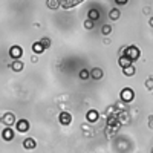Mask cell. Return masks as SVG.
<instances>
[{"label":"cell","instance_id":"cell-26","mask_svg":"<svg viewBox=\"0 0 153 153\" xmlns=\"http://www.w3.org/2000/svg\"><path fill=\"white\" fill-rule=\"evenodd\" d=\"M31 61H34V63H37V61H38V58H37L35 55H32V58H31Z\"/></svg>","mask_w":153,"mask_h":153},{"label":"cell","instance_id":"cell-4","mask_svg":"<svg viewBox=\"0 0 153 153\" xmlns=\"http://www.w3.org/2000/svg\"><path fill=\"white\" fill-rule=\"evenodd\" d=\"M58 121H60V124H63V126H69V124L72 123V115H71L69 112H61V113L58 115Z\"/></svg>","mask_w":153,"mask_h":153},{"label":"cell","instance_id":"cell-24","mask_svg":"<svg viewBox=\"0 0 153 153\" xmlns=\"http://www.w3.org/2000/svg\"><path fill=\"white\" fill-rule=\"evenodd\" d=\"M117 5H127V0H115Z\"/></svg>","mask_w":153,"mask_h":153},{"label":"cell","instance_id":"cell-8","mask_svg":"<svg viewBox=\"0 0 153 153\" xmlns=\"http://www.w3.org/2000/svg\"><path fill=\"white\" fill-rule=\"evenodd\" d=\"M86 118H87L89 123H97L98 118H100V113H98V110H94V109H92V110H89V112H87Z\"/></svg>","mask_w":153,"mask_h":153},{"label":"cell","instance_id":"cell-17","mask_svg":"<svg viewBox=\"0 0 153 153\" xmlns=\"http://www.w3.org/2000/svg\"><path fill=\"white\" fill-rule=\"evenodd\" d=\"M76 5H80V0H76V2H60V6H63V8H72Z\"/></svg>","mask_w":153,"mask_h":153},{"label":"cell","instance_id":"cell-20","mask_svg":"<svg viewBox=\"0 0 153 153\" xmlns=\"http://www.w3.org/2000/svg\"><path fill=\"white\" fill-rule=\"evenodd\" d=\"M40 45H42L45 49H49V46H51V40H49L48 37H43L42 40H40Z\"/></svg>","mask_w":153,"mask_h":153},{"label":"cell","instance_id":"cell-18","mask_svg":"<svg viewBox=\"0 0 153 153\" xmlns=\"http://www.w3.org/2000/svg\"><path fill=\"white\" fill-rule=\"evenodd\" d=\"M46 6L51 8V9H57L60 6V2H57V0H48L46 2Z\"/></svg>","mask_w":153,"mask_h":153},{"label":"cell","instance_id":"cell-1","mask_svg":"<svg viewBox=\"0 0 153 153\" xmlns=\"http://www.w3.org/2000/svg\"><path fill=\"white\" fill-rule=\"evenodd\" d=\"M124 55L133 63V61H136V60L139 58V55H141V51H139L138 46L132 45V46H129V48H126V54H124Z\"/></svg>","mask_w":153,"mask_h":153},{"label":"cell","instance_id":"cell-12","mask_svg":"<svg viewBox=\"0 0 153 153\" xmlns=\"http://www.w3.org/2000/svg\"><path fill=\"white\" fill-rule=\"evenodd\" d=\"M87 17H89V20H91V22H94V20H98V19H100V11L92 8L91 11L87 12Z\"/></svg>","mask_w":153,"mask_h":153},{"label":"cell","instance_id":"cell-5","mask_svg":"<svg viewBox=\"0 0 153 153\" xmlns=\"http://www.w3.org/2000/svg\"><path fill=\"white\" fill-rule=\"evenodd\" d=\"M16 126H17V130L19 132H22V133H25V132H28L29 130V121L28 120H19L17 123H16Z\"/></svg>","mask_w":153,"mask_h":153},{"label":"cell","instance_id":"cell-16","mask_svg":"<svg viewBox=\"0 0 153 153\" xmlns=\"http://www.w3.org/2000/svg\"><path fill=\"white\" fill-rule=\"evenodd\" d=\"M123 72H124V75H126V76H133V75L136 74V69H135V66L132 65V66H129V68L123 69Z\"/></svg>","mask_w":153,"mask_h":153},{"label":"cell","instance_id":"cell-11","mask_svg":"<svg viewBox=\"0 0 153 153\" xmlns=\"http://www.w3.org/2000/svg\"><path fill=\"white\" fill-rule=\"evenodd\" d=\"M91 76L94 80H101L103 78V69H100V68H94L91 71Z\"/></svg>","mask_w":153,"mask_h":153},{"label":"cell","instance_id":"cell-7","mask_svg":"<svg viewBox=\"0 0 153 153\" xmlns=\"http://www.w3.org/2000/svg\"><path fill=\"white\" fill-rule=\"evenodd\" d=\"M2 138L5 141H12L14 139V130H12V127H5L2 132Z\"/></svg>","mask_w":153,"mask_h":153},{"label":"cell","instance_id":"cell-14","mask_svg":"<svg viewBox=\"0 0 153 153\" xmlns=\"http://www.w3.org/2000/svg\"><path fill=\"white\" fill-rule=\"evenodd\" d=\"M11 69L14 71V72H20L23 69V61L20 60H16V61H12V65H11Z\"/></svg>","mask_w":153,"mask_h":153},{"label":"cell","instance_id":"cell-10","mask_svg":"<svg viewBox=\"0 0 153 153\" xmlns=\"http://www.w3.org/2000/svg\"><path fill=\"white\" fill-rule=\"evenodd\" d=\"M118 65H120V66H121L123 69H126V68H129V66H132L133 63H132V61H130L129 58H127L126 55H123V57H120V58H118Z\"/></svg>","mask_w":153,"mask_h":153},{"label":"cell","instance_id":"cell-13","mask_svg":"<svg viewBox=\"0 0 153 153\" xmlns=\"http://www.w3.org/2000/svg\"><path fill=\"white\" fill-rule=\"evenodd\" d=\"M120 17H121V12H120L118 8L110 9V12H109V19H110V20H118Z\"/></svg>","mask_w":153,"mask_h":153},{"label":"cell","instance_id":"cell-6","mask_svg":"<svg viewBox=\"0 0 153 153\" xmlns=\"http://www.w3.org/2000/svg\"><path fill=\"white\" fill-rule=\"evenodd\" d=\"M22 54H23V49H22L20 46H17V45H14V46L9 49V55H11L12 58H16V60H19V58L22 57Z\"/></svg>","mask_w":153,"mask_h":153},{"label":"cell","instance_id":"cell-23","mask_svg":"<svg viewBox=\"0 0 153 153\" xmlns=\"http://www.w3.org/2000/svg\"><path fill=\"white\" fill-rule=\"evenodd\" d=\"M84 28H86V29H92V28H94V22H91L89 19L84 20Z\"/></svg>","mask_w":153,"mask_h":153},{"label":"cell","instance_id":"cell-9","mask_svg":"<svg viewBox=\"0 0 153 153\" xmlns=\"http://www.w3.org/2000/svg\"><path fill=\"white\" fill-rule=\"evenodd\" d=\"M23 147H25V149H28V150H32V149H35V147H37L35 139H34V138H26V139L23 141Z\"/></svg>","mask_w":153,"mask_h":153},{"label":"cell","instance_id":"cell-2","mask_svg":"<svg viewBox=\"0 0 153 153\" xmlns=\"http://www.w3.org/2000/svg\"><path fill=\"white\" fill-rule=\"evenodd\" d=\"M120 98H121V101H124V103H130V101L135 98V92L130 87H124L120 92Z\"/></svg>","mask_w":153,"mask_h":153},{"label":"cell","instance_id":"cell-27","mask_svg":"<svg viewBox=\"0 0 153 153\" xmlns=\"http://www.w3.org/2000/svg\"><path fill=\"white\" fill-rule=\"evenodd\" d=\"M150 26H152V28H153V17H152V19H150Z\"/></svg>","mask_w":153,"mask_h":153},{"label":"cell","instance_id":"cell-21","mask_svg":"<svg viewBox=\"0 0 153 153\" xmlns=\"http://www.w3.org/2000/svg\"><path fill=\"white\" fill-rule=\"evenodd\" d=\"M101 32H103V35H109L112 32V26L110 25H104V26L101 28Z\"/></svg>","mask_w":153,"mask_h":153},{"label":"cell","instance_id":"cell-22","mask_svg":"<svg viewBox=\"0 0 153 153\" xmlns=\"http://www.w3.org/2000/svg\"><path fill=\"white\" fill-rule=\"evenodd\" d=\"M146 89H149V91H152V89H153V78H152V76L146 80Z\"/></svg>","mask_w":153,"mask_h":153},{"label":"cell","instance_id":"cell-28","mask_svg":"<svg viewBox=\"0 0 153 153\" xmlns=\"http://www.w3.org/2000/svg\"><path fill=\"white\" fill-rule=\"evenodd\" d=\"M152 153H153V147H152Z\"/></svg>","mask_w":153,"mask_h":153},{"label":"cell","instance_id":"cell-15","mask_svg":"<svg viewBox=\"0 0 153 153\" xmlns=\"http://www.w3.org/2000/svg\"><path fill=\"white\" fill-rule=\"evenodd\" d=\"M32 52H34V54H43V52H45V48L40 45V42H35V43L32 45Z\"/></svg>","mask_w":153,"mask_h":153},{"label":"cell","instance_id":"cell-25","mask_svg":"<svg viewBox=\"0 0 153 153\" xmlns=\"http://www.w3.org/2000/svg\"><path fill=\"white\" fill-rule=\"evenodd\" d=\"M149 121H150V124H149V126H150V129H153V117H150Z\"/></svg>","mask_w":153,"mask_h":153},{"label":"cell","instance_id":"cell-19","mask_svg":"<svg viewBox=\"0 0 153 153\" xmlns=\"http://www.w3.org/2000/svg\"><path fill=\"white\" fill-rule=\"evenodd\" d=\"M80 78H81V80H87V78H91V71H87V69H81V71H80Z\"/></svg>","mask_w":153,"mask_h":153},{"label":"cell","instance_id":"cell-3","mask_svg":"<svg viewBox=\"0 0 153 153\" xmlns=\"http://www.w3.org/2000/svg\"><path fill=\"white\" fill-rule=\"evenodd\" d=\"M2 123L6 126V127H12V124H16V115L11 113V112H6L3 117H2Z\"/></svg>","mask_w":153,"mask_h":153}]
</instances>
